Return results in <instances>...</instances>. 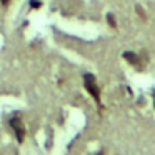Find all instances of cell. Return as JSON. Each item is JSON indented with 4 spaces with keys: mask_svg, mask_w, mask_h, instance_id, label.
<instances>
[{
    "mask_svg": "<svg viewBox=\"0 0 155 155\" xmlns=\"http://www.w3.org/2000/svg\"><path fill=\"white\" fill-rule=\"evenodd\" d=\"M8 2H10V0H0V4L2 5H8Z\"/></svg>",
    "mask_w": 155,
    "mask_h": 155,
    "instance_id": "7",
    "label": "cell"
},
{
    "mask_svg": "<svg viewBox=\"0 0 155 155\" xmlns=\"http://www.w3.org/2000/svg\"><path fill=\"white\" fill-rule=\"evenodd\" d=\"M95 155H104V152L100 150V152H97V153H95Z\"/></svg>",
    "mask_w": 155,
    "mask_h": 155,
    "instance_id": "9",
    "label": "cell"
},
{
    "mask_svg": "<svg viewBox=\"0 0 155 155\" xmlns=\"http://www.w3.org/2000/svg\"><path fill=\"white\" fill-rule=\"evenodd\" d=\"M30 7L32 8H40L42 7V2H40V0H30Z\"/></svg>",
    "mask_w": 155,
    "mask_h": 155,
    "instance_id": "5",
    "label": "cell"
},
{
    "mask_svg": "<svg viewBox=\"0 0 155 155\" xmlns=\"http://www.w3.org/2000/svg\"><path fill=\"white\" fill-rule=\"evenodd\" d=\"M84 85H85V88H87V92L92 95V98L100 105V88H98V85H97V82H95L94 75H92V74H85L84 75Z\"/></svg>",
    "mask_w": 155,
    "mask_h": 155,
    "instance_id": "1",
    "label": "cell"
},
{
    "mask_svg": "<svg viewBox=\"0 0 155 155\" xmlns=\"http://www.w3.org/2000/svg\"><path fill=\"white\" fill-rule=\"evenodd\" d=\"M10 127H12V130H14V134H15L17 142L18 143H24L25 135H27V128H25L24 122H22V118L18 117V115H14V117L10 118Z\"/></svg>",
    "mask_w": 155,
    "mask_h": 155,
    "instance_id": "2",
    "label": "cell"
},
{
    "mask_svg": "<svg viewBox=\"0 0 155 155\" xmlns=\"http://www.w3.org/2000/svg\"><path fill=\"white\" fill-rule=\"evenodd\" d=\"M152 97H153V108H155V92L152 94Z\"/></svg>",
    "mask_w": 155,
    "mask_h": 155,
    "instance_id": "8",
    "label": "cell"
},
{
    "mask_svg": "<svg viewBox=\"0 0 155 155\" xmlns=\"http://www.w3.org/2000/svg\"><path fill=\"white\" fill-rule=\"evenodd\" d=\"M135 10H137V14L140 15V17H145V14H143V8H142V7H138V5H137V7H135Z\"/></svg>",
    "mask_w": 155,
    "mask_h": 155,
    "instance_id": "6",
    "label": "cell"
},
{
    "mask_svg": "<svg viewBox=\"0 0 155 155\" xmlns=\"http://www.w3.org/2000/svg\"><path fill=\"white\" fill-rule=\"evenodd\" d=\"M124 58L128 62L130 65H135V67H140V57L134 52H124Z\"/></svg>",
    "mask_w": 155,
    "mask_h": 155,
    "instance_id": "3",
    "label": "cell"
},
{
    "mask_svg": "<svg viewBox=\"0 0 155 155\" xmlns=\"http://www.w3.org/2000/svg\"><path fill=\"white\" fill-rule=\"evenodd\" d=\"M107 22H108V25H110V27H117V22H115V17L112 14H108L107 15Z\"/></svg>",
    "mask_w": 155,
    "mask_h": 155,
    "instance_id": "4",
    "label": "cell"
}]
</instances>
